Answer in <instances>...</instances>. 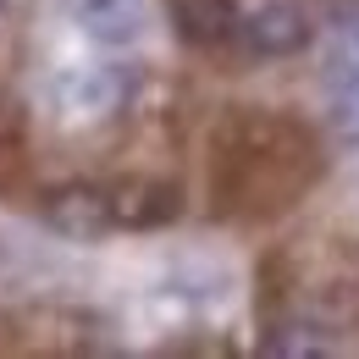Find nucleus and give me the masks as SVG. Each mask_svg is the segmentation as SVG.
Returning <instances> with one entry per match:
<instances>
[{
  "label": "nucleus",
  "instance_id": "f03ea898",
  "mask_svg": "<svg viewBox=\"0 0 359 359\" xmlns=\"http://www.w3.org/2000/svg\"><path fill=\"white\" fill-rule=\"evenodd\" d=\"M238 39L249 45V55L282 61V55H299L315 39V17L299 0H266L249 17H238Z\"/></svg>",
  "mask_w": 359,
  "mask_h": 359
},
{
  "label": "nucleus",
  "instance_id": "0eeeda50",
  "mask_svg": "<svg viewBox=\"0 0 359 359\" xmlns=\"http://www.w3.org/2000/svg\"><path fill=\"white\" fill-rule=\"evenodd\" d=\"M332 332L320 320H276L266 337H260V354H276V359H315V354H332Z\"/></svg>",
  "mask_w": 359,
  "mask_h": 359
},
{
  "label": "nucleus",
  "instance_id": "7ed1b4c3",
  "mask_svg": "<svg viewBox=\"0 0 359 359\" xmlns=\"http://www.w3.org/2000/svg\"><path fill=\"white\" fill-rule=\"evenodd\" d=\"M105 205H111V226L149 232L182 216V188L166 177H116L105 182Z\"/></svg>",
  "mask_w": 359,
  "mask_h": 359
},
{
  "label": "nucleus",
  "instance_id": "20e7f679",
  "mask_svg": "<svg viewBox=\"0 0 359 359\" xmlns=\"http://www.w3.org/2000/svg\"><path fill=\"white\" fill-rule=\"evenodd\" d=\"M39 216L55 238H67V243H94V238H105L111 232V205H105V188H94V182H67V188H50L45 205H39Z\"/></svg>",
  "mask_w": 359,
  "mask_h": 359
},
{
  "label": "nucleus",
  "instance_id": "f257e3e1",
  "mask_svg": "<svg viewBox=\"0 0 359 359\" xmlns=\"http://www.w3.org/2000/svg\"><path fill=\"white\" fill-rule=\"evenodd\" d=\"M128 89H133V78L116 61H67V67L50 72L45 105L55 111V122L83 128V122H105L111 111H122Z\"/></svg>",
  "mask_w": 359,
  "mask_h": 359
},
{
  "label": "nucleus",
  "instance_id": "423d86ee",
  "mask_svg": "<svg viewBox=\"0 0 359 359\" xmlns=\"http://www.w3.org/2000/svg\"><path fill=\"white\" fill-rule=\"evenodd\" d=\"M166 11H172V28H177L182 45L194 50H222L238 39V6L232 0H166Z\"/></svg>",
  "mask_w": 359,
  "mask_h": 359
},
{
  "label": "nucleus",
  "instance_id": "1a4fd4ad",
  "mask_svg": "<svg viewBox=\"0 0 359 359\" xmlns=\"http://www.w3.org/2000/svg\"><path fill=\"white\" fill-rule=\"evenodd\" d=\"M17 45V22H11V0H0V55Z\"/></svg>",
  "mask_w": 359,
  "mask_h": 359
},
{
  "label": "nucleus",
  "instance_id": "6e6552de",
  "mask_svg": "<svg viewBox=\"0 0 359 359\" xmlns=\"http://www.w3.org/2000/svg\"><path fill=\"white\" fill-rule=\"evenodd\" d=\"M326 122H332V133L343 138L348 149H359V78H354V83H337V89H332Z\"/></svg>",
  "mask_w": 359,
  "mask_h": 359
},
{
  "label": "nucleus",
  "instance_id": "39448f33",
  "mask_svg": "<svg viewBox=\"0 0 359 359\" xmlns=\"http://www.w3.org/2000/svg\"><path fill=\"white\" fill-rule=\"evenodd\" d=\"M67 17L100 50H128L149 34V0H67Z\"/></svg>",
  "mask_w": 359,
  "mask_h": 359
}]
</instances>
